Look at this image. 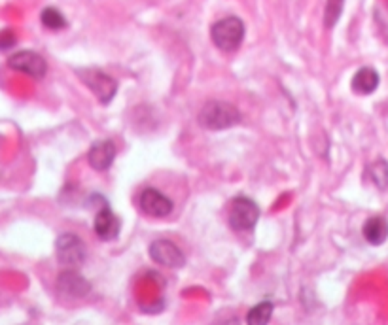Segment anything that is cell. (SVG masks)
<instances>
[{"instance_id": "1", "label": "cell", "mask_w": 388, "mask_h": 325, "mask_svg": "<svg viewBox=\"0 0 388 325\" xmlns=\"http://www.w3.org/2000/svg\"><path fill=\"white\" fill-rule=\"evenodd\" d=\"M241 121V112L233 104L224 101H211L199 112V125L206 131H224Z\"/></svg>"}, {"instance_id": "2", "label": "cell", "mask_w": 388, "mask_h": 325, "mask_svg": "<svg viewBox=\"0 0 388 325\" xmlns=\"http://www.w3.org/2000/svg\"><path fill=\"white\" fill-rule=\"evenodd\" d=\"M214 45L222 52H235L244 40V23L239 17H224L216 21L211 30Z\"/></svg>"}, {"instance_id": "3", "label": "cell", "mask_w": 388, "mask_h": 325, "mask_svg": "<svg viewBox=\"0 0 388 325\" xmlns=\"http://www.w3.org/2000/svg\"><path fill=\"white\" fill-rule=\"evenodd\" d=\"M76 74L80 76V80L95 93L99 103L108 104L116 95L117 83L112 80L110 76L104 74L101 70H97V68H81Z\"/></svg>"}, {"instance_id": "4", "label": "cell", "mask_w": 388, "mask_h": 325, "mask_svg": "<svg viewBox=\"0 0 388 325\" xmlns=\"http://www.w3.org/2000/svg\"><path fill=\"white\" fill-rule=\"evenodd\" d=\"M260 218V208L249 197H237L229 208V225L235 231H250L254 229Z\"/></svg>"}, {"instance_id": "5", "label": "cell", "mask_w": 388, "mask_h": 325, "mask_svg": "<svg viewBox=\"0 0 388 325\" xmlns=\"http://www.w3.org/2000/svg\"><path fill=\"white\" fill-rule=\"evenodd\" d=\"M8 67L15 72L30 76L35 80H42L48 72V63L44 57L38 55L37 52H30V50H23V52H15L14 55H10Z\"/></svg>"}, {"instance_id": "6", "label": "cell", "mask_w": 388, "mask_h": 325, "mask_svg": "<svg viewBox=\"0 0 388 325\" xmlns=\"http://www.w3.org/2000/svg\"><path fill=\"white\" fill-rule=\"evenodd\" d=\"M57 259L66 266H78L86 261V244L74 233H63L55 242Z\"/></svg>"}, {"instance_id": "7", "label": "cell", "mask_w": 388, "mask_h": 325, "mask_svg": "<svg viewBox=\"0 0 388 325\" xmlns=\"http://www.w3.org/2000/svg\"><path fill=\"white\" fill-rule=\"evenodd\" d=\"M150 258L154 259L157 265L168 266V269H180L186 265V258L180 248L165 238H159L150 244Z\"/></svg>"}, {"instance_id": "8", "label": "cell", "mask_w": 388, "mask_h": 325, "mask_svg": "<svg viewBox=\"0 0 388 325\" xmlns=\"http://www.w3.org/2000/svg\"><path fill=\"white\" fill-rule=\"evenodd\" d=\"M140 208L144 214L152 216V218H165L173 212V202L157 189L148 187L140 195Z\"/></svg>"}, {"instance_id": "9", "label": "cell", "mask_w": 388, "mask_h": 325, "mask_svg": "<svg viewBox=\"0 0 388 325\" xmlns=\"http://www.w3.org/2000/svg\"><path fill=\"white\" fill-rule=\"evenodd\" d=\"M57 289L65 297L70 299H81L89 293V282L81 276V274L74 273V271H65V273L59 274L57 280Z\"/></svg>"}, {"instance_id": "10", "label": "cell", "mask_w": 388, "mask_h": 325, "mask_svg": "<svg viewBox=\"0 0 388 325\" xmlns=\"http://www.w3.org/2000/svg\"><path fill=\"white\" fill-rule=\"evenodd\" d=\"M116 146L112 140H97L88 151L89 165L95 170H106L114 162Z\"/></svg>"}, {"instance_id": "11", "label": "cell", "mask_w": 388, "mask_h": 325, "mask_svg": "<svg viewBox=\"0 0 388 325\" xmlns=\"http://www.w3.org/2000/svg\"><path fill=\"white\" fill-rule=\"evenodd\" d=\"M119 218H117L110 208L104 207L103 210H99V214L95 218V233L101 240H114L119 233Z\"/></svg>"}, {"instance_id": "12", "label": "cell", "mask_w": 388, "mask_h": 325, "mask_svg": "<svg viewBox=\"0 0 388 325\" xmlns=\"http://www.w3.org/2000/svg\"><path fill=\"white\" fill-rule=\"evenodd\" d=\"M377 87H379V74L375 72L374 68H360L358 72L354 74V78H352V89L358 95H369Z\"/></svg>"}, {"instance_id": "13", "label": "cell", "mask_w": 388, "mask_h": 325, "mask_svg": "<svg viewBox=\"0 0 388 325\" xmlns=\"http://www.w3.org/2000/svg\"><path fill=\"white\" fill-rule=\"evenodd\" d=\"M364 237L369 244L374 246H379L388 238V223L385 218L381 216H374L369 218L364 225Z\"/></svg>"}, {"instance_id": "14", "label": "cell", "mask_w": 388, "mask_h": 325, "mask_svg": "<svg viewBox=\"0 0 388 325\" xmlns=\"http://www.w3.org/2000/svg\"><path fill=\"white\" fill-rule=\"evenodd\" d=\"M40 21H42L46 29L50 30H61L66 27L65 15L61 14L59 10H55V8H46L42 15H40Z\"/></svg>"}, {"instance_id": "15", "label": "cell", "mask_w": 388, "mask_h": 325, "mask_svg": "<svg viewBox=\"0 0 388 325\" xmlns=\"http://www.w3.org/2000/svg\"><path fill=\"white\" fill-rule=\"evenodd\" d=\"M271 316H273V304L265 301V303L256 304V306L246 314V322H249V324L264 325L271 319Z\"/></svg>"}, {"instance_id": "16", "label": "cell", "mask_w": 388, "mask_h": 325, "mask_svg": "<svg viewBox=\"0 0 388 325\" xmlns=\"http://www.w3.org/2000/svg\"><path fill=\"white\" fill-rule=\"evenodd\" d=\"M369 178H371V182H374L377 187H381V189H387L388 187V162L379 159V161H375L369 169Z\"/></svg>"}, {"instance_id": "17", "label": "cell", "mask_w": 388, "mask_h": 325, "mask_svg": "<svg viewBox=\"0 0 388 325\" xmlns=\"http://www.w3.org/2000/svg\"><path fill=\"white\" fill-rule=\"evenodd\" d=\"M343 4H345V0H328V2H326L324 23H326V27H328V29H331V27L339 21L341 12H343Z\"/></svg>"}, {"instance_id": "18", "label": "cell", "mask_w": 388, "mask_h": 325, "mask_svg": "<svg viewBox=\"0 0 388 325\" xmlns=\"http://www.w3.org/2000/svg\"><path fill=\"white\" fill-rule=\"evenodd\" d=\"M17 44V36L12 29L0 30V52H8Z\"/></svg>"}]
</instances>
